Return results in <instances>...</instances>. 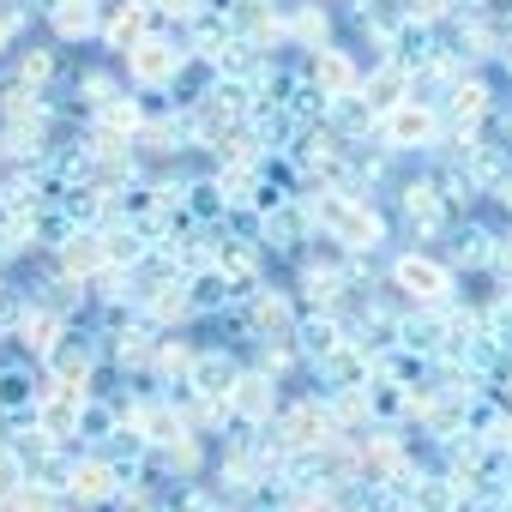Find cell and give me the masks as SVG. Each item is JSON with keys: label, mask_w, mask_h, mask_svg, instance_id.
I'll list each match as a JSON object with an SVG mask.
<instances>
[{"label": "cell", "mask_w": 512, "mask_h": 512, "mask_svg": "<svg viewBox=\"0 0 512 512\" xmlns=\"http://www.w3.org/2000/svg\"><path fill=\"white\" fill-rule=\"evenodd\" d=\"M332 434H338V422H332V410H326V404H296V410L272 428V458L314 452V446H326Z\"/></svg>", "instance_id": "cell-1"}, {"label": "cell", "mask_w": 512, "mask_h": 512, "mask_svg": "<svg viewBox=\"0 0 512 512\" xmlns=\"http://www.w3.org/2000/svg\"><path fill=\"white\" fill-rule=\"evenodd\" d=\"M380 139H386L392 151L440 145V115H434L422 97H410V103H398V109H386V115H380Z\"/></svg>", "instance_id": "cell-2"}, {"label": "cell", "mask_w": 512, "mask_h": 512, "mask_svg": "<svg viewBox=\"0 0 512 512\" xmlns=\"http://www.w3.org/2000/svg\"><path fill=\"white\" fill-rule=\"evenodd\" d=\"M181 67H187V55H181L175 43H163V37H139V43L127 49V73H133L145 91L175 85V79H181Z\"/></svg>", "instance_id": "cell-3"}, {"label": "cell", "mask_w": 512, "mask_h": 512, "mask_svg": "<svg viewBox=\"0 0 512 512\" xmlns=\"http://www.w3.org/2000/svg\"><path fill=\"white\" fill-rule=\"evenodd\" d=\"M392 284H398L410 302L440 308V302H446V290H452V272H446L440 260H428V253H404V260L392 266Z\"/></svg>", "instance_id": "cell-4"}, {"label": "cell", "mask_w": 512, "mask_h": 512, "mask_svg": "<svg viewBox=\"0 0 512 512\" xmlns=\"http://www.w3.org/2000/svg\"><path fill=\"white\" fill-rule=\"evenodd\" d=\"M308 85L326 97V103H338V97H356L362 91V73H356V61L344 55V49H314V61H308Z\"/></svg>", "instance_id": "cell-5"}, {"label": "cell", "mask_w": 512, "mask_h": 512, "mask_svg": "<svg viewBox=\"0 0 512 512\" xmlns=\"http://www.w3.org/2000/svg\"><path fill=\"white\" fill-rule=\"evenodd\" d=\"M272 410H278V380L260 368V374H235V386H229V416H241V422H272Z\"/></svg>", "instance_id": "cell-6"}, {"label": "cell", "mask_w": 512, "mask_h": 512, "mask_svg": "<svg viewBox=\"0 0 512 512\" xmlns=\"http://www.w3.org/2000/svg\"><path fill=\"white\" fill-rule=\"evenodd\" d=\"M247 332H253V338H266V344L296 338V314H290V302H284L278 290H253V296H247Z\"/></svg>", "instance_id": "cell-7"}, {"label": "cell", "mask_w": 512, "mask_h": 512, "mask_svg": "<svg viewBox=\"0 0 512 512\" xmlns=\"http://www.w3.org/2000/svg\"><path fill=\"white\" fill-rule=\"evenodd\" d=\"M320 368H326V380H332V386H368L374 356H368V344H362V338H344V344H338Z\"/></svg>", "instance_id": "cell-8"}, {"label": "cell", "mask_w": 512, "mask_h": 512, "mask_svg": "<svg viewBox=\"0 0 512 512\" xmlns=\"http://www.w3.org/2000/svg\"><path fill=\"white\" fill-rule=\"evenodd\" d=\"M380 235H386V229H380V211H374L368 199H350V211H344V223H338V229H332L326 241H344L350 253H362V247H374Z\"/></svg>", "instance_id": "cell-9"}, {"label": "cell", "mask_w": 512, "mask_h": 512, "mask_svg": "<svg viewBox=\"0 0 512 512\" xmlns=\"http://www.w3.org/2000/svg\"><path fill=\"white\" fill-rule=\"evenodd\" d=\"M362 97L386 115V109H398V103H410V67L404 61H386L374 79H362Z\"/></svg>", "instance_id": "cell-10"}, {"label": "cell", "mask_w": 512, "mask_h": 512, "mask_svg": "<svg viewBox=\"0 0 512 512\" xmlns=\"http://www.w3.org/2000/svg\"><path fill=\"white\" fill-rule=\"evenodd\" d=\"M115 482H121V470L115 464H103V458H85V464H73V482H67V494L73 500H109L115 494Z\"/></svg>", "instance_id": "cell-11"}, {"label": "cell", "mask_w": 512, "mask_h": 512, "mask_svg": "<svg viewBox=\"0 0 512 512\" xmlns=\"http://www.w3.org/2000/svg\"><path fill=\"white\" fill-rule=\"evenodd\" d=\"M145 19H151V13L139 7V0H115V13L103 19V37H109V49H121V55H127V49L145 37Z\"/></svg>", "instance_id": "cell-12"}, {"label": "cell", "mask_w": 512, "mask_h": 512, "mask_svg": "<svg viewBox=\"0 0 512 512\" xmlns=\"http://www.w3.org/2000/svg\"><path fill=\"white\" fill-rule=\"evenodd\" d=\"M458 482L452 476H416L410 482V512H458Z\"/></svg>", "instance_id": "cell-13"}, {"label": "cell", "mask_w": 512, "mask_h": 512, "mask_svg": "<svg viewBox=\"0 0 512 512\" xmlns=\"http://www.w3.org/2000/svg\"><path fill=\"white\" fill-rule=\"evenodd\" d=\"M187 386L199 392V398H229V386H235V368H229V356H199L193 362V374H187Z\"/></svg>", "instance_id": "cell-14"}, {"label": "cell", "mask_w": 512, "mask_h": 512, "mask_svg": "<svg viewBox=\"0 0 512 512\" xmlns=\"http://www.w3.org/2000/svg\"><path fill=\"white\" fill-rule=\"evenodd\" d=\"M446 97H452L446 109H452V121H458V127H476V121L488 115V85H482V79H452V91H446Z\"/></svg>", "instance_id": "cell-15"}, {"label": "cell", "mask_w": 512, "mask_h": 512, "mask_svg": "<svg viewBox=\"0 0 512 512\" xmlns=\"http://www.w3.org/2000/svg\"><path fill=\"white\" fill-rule=\"evenodd\" d=\"M440 211H446L440 181H404V217H410V223L434 229V223H440Z\"/></svg>", "instance_id": "cell-16"}, {"label": "cell", "mask_w": 512, "mask_h": 512, "mask_svg": "<svg viewBox=\"0 0 512 512\" xmlns=\"http://www.w3.org/2000/svg\"><path fill=\"white\" fill-rule=\"evenodd\" d=\"M133 428H139L151 446H175V440L187 434V422H181L175 410H163V404H145V410H133Z\"/></svg>", "instance_id": "cell-17"}, {"label": "cell", "mask_w": 512, "mask_h": 512, "mask_svg": "<svg viewBox=\"0 0 512 512\" xmlns=\"http://www.w3.org/2000/svg\"><path fill=\"white\" fill-rule=\"evenodd\" d=\"M290 37H296L302 49H326V43H332V19H326L320 0H314V7H302V13L290 19Z\"/></svg>", "instance_id": "cell-18"}, {"label": "cell", "mask_w": 512, "mask_h": 512, "mask_svg": "<svg viewBox=\"0 0 512 512\" xmlns=\"http://www.w3.org/2000/svg\"><path fill=\"white\" fill-rule=\"evenodd\" d=\"M302 290H308V302H314V308H332V302L350 290V278H344V272H332V266H308V272H302Z\"/></svg>", "instance_id": "cell-19"}, {"label": "cell", "mask_w": 512, "mask_h": 512, "mask_svg": "<svg viewBox=\"0 0 512 512\" xmlns=\"http://www.w3.org/2000/svg\"><path fill=\"white\" fill-rule=\"evenodd\" d=\"M296 338H302V350L314 356V362H326L338 344H344V332H338V320H308V326H296Z\"/></svg>", "instance_id": "cell-20"}, {"label": "cell", "mask_w": 512, "mask_h": 512, "mask_svg": "<svg viewBox=\"0 0 512 512\" xmlns=\"http://www.w3.org/2000/svg\"><path fill=\"white\" fill-rule=\"evenodd\" d=\"M49 356H55V374H61L55 386H79V392H85V374H91V356H85V344H55Z\"/></svg>", "instance_id": "cell-21"}, {"label": "cell", "mask_w": 512, "mask_h": 512, "mask_svg": "<svg viewBox=\"0 0 512 512\" xmlns=\"http://www.w3.org/2000/svg\"><path fill=\"white\" fill-rule=\"evenodd\" d=\"M61 266H67V272H97V266H103V235H73V241L61 247Z\"/></svg>", "instance_id": "cell-22"}, {"label": "cell", "mask_w": 512, "mask_h": 512, "mask_svg": "<svg viewBox=\"0 0 512 512\" xmlns=\"http://www.w3.org/2000/svg\"><path fill=\"white\" fill-rule=\"evenodd\" d=\"M452 260L458 266H494V235L488 229H464L458 247H452Z\"/></svg>", "instance_id": "cell-23"}, {"label": "cell", "mask_w": 512, "mask_h": 512, "mask_svg": "<svg viewBox=\"0 0 512 512\" xmlns=\"http://www.w3.org/2000/svg\"><path fill=\"white\" fill-rule=\"evenodd\" d=\"M97 25V7H91V0H61V7H55V31L61 37H85Z\"/></svg>", "instance_id": "cell-24"}, {"label": "cell", "mask_w": 512, "mask_h": 512, "mask_svg": "<svg viewBox=\"0 0 512 512\" xmlns=\"http://www.w3.org/2000/svg\"><path fill=\"white\" fill-rule=\"evenodd\" d=\"M193 199V217H217V211H229V193H223V181H199V187H187Z\"/></svg>", "instance_id": "cell-25"}, {"label": "cell", "mask_w": 512, "mask_h": 512, "mask_svg": "<svg viewBox=\"0 0 512 512\" xmlns=\"http://www.w3.org/2000/svg\"><path fill=\"white\" fill-rule=\"evenodd\" d=\"M37 392H31V380L19 374V368H7V374H0V410H25Z\"/></svg>", "instance_id": "cell-26"}, {"label": "cell", "mask_w": 512, "mask_h": 512, "mask_svg": "<svg viewBox=\"0 0 512 512\" xmlns=\"http://www.w3.org/2000/svg\"><path fill=\"white\" fill-rule=\"evenodd\" d=\"M55 332H61V320H55V314H25V344L55 350Z\"/></svg>", "instance_id": "cell-27"}, {"label": "cell", "mask_w": 512, "mask_h": 512, "mask_svg": "<svg viewBox=\"0 0 512 512\" xmlns=\"http://www.w3.org/2000/svg\"><path fill=\"white\" fill-rule=\"evenodd\" d=\"M398 7H404V19H410V25H434V19H446V13H452V0H398Z\"/></svg>", "instance_id": "cell-28"}, {"label": "cell", "mask_w": 512, "mask_h": 512, "mask_svg": "<svg viewBox=\"0 0 512 512\" xmlns=\"http://www.w3.org/2000/svg\"><path fill=\"white\" fill-rule=\"evenodd\" d=\"M169 470H181V476L199 470V440H193V434H181V440L169 446Z\"/></svg>", "instance_id": "cell-29"}, {"label": "cell", "mask_w": 512, "mask_h": 512, "mask_svg": "<svg viewBox=\"0 0 512 512\" xmlns=\"http://www.w3.org/2000/svg\"><path fill=\"white\" fill-rule=\"evenodd\" d=\"M19 482H25V458L19 452H0V500L19 494Z\"/></svg>", "instance_id": "cell-30"}, {"label": "cell", "mask_w": 512, "mask_h": 512, "mask_svg": "<svg viewBox=\"0 0 512 512\" xmlns=\"http://www.w3.org/2000/svg\"><path fill=\"white\" fill-rule=\"evenodd\" d=\"M494 199H500V205L512 211V175H506V181H494Z\"/></svg>", "instance_id": "cell-31"}, {"label": "cell", "mask_w": 512, "mask_h": 512, "mask_svg": "<svg viewBox=\"0 0 512 512\" xmlns=\"http://www.w3.org/2000/svg\"><path fill=\"white\" fill-rule=\"evenodd\" d=\"M500 482H506V494H512V458H506V470H500Z\"/></svg>", "instance_id": "cell-32"}, {"label": "cell", "mask_w": 512, "mask_h": 512, "mask_svg": "<svg viewBox=\"0 0 512 512\" xmlns=\"http://www.w3.org/2000/svg\"><path fill=\"white\" fill-rule=\"evenodd\" d=\"M500 127H506V139H512V109H506V115H500Z\"/></svg>", "instance_id": "cell-33"}, {"label": "cell", "mask_w": 512, "mask_h": 512, "mask_svg": "<svg viewBox=\"0 0 512 512\" xmlns=\"http://www.w3.org/2000/svg\"><path fill=\"white\" fill-rule=\"evenodd\" d=\"M7 31H13V25H7V19H0V43H7Z\"/></svg>", "instance_id": "cell-34"}, {"label": "cell", "mask_w": 512, "mask_h": 512, "mask_svg": "<svg viewBox=\"0 0 512 512\" xmlns=\"http://www.w3.org/2000/svg\"><path fill=\"white\" fill-rule=\"evenodd\" d=\"M506 512H512V494H506Z\"/></svg>", "instance_id": "cell-35"}, {"label": "cell", "mask_w": 512, "mask_h": 512, "mask_svg": "<svg viewBox=\"0 0 512 512\" xmlns=\"http://www.w3.org/2000/svg\"><path fill=\"white\" fill-rule=\"evenodd\" d=\"M217 512H235V506H217Z\"/></svg>", "instance_id": "cell-36"}]
</instances>
